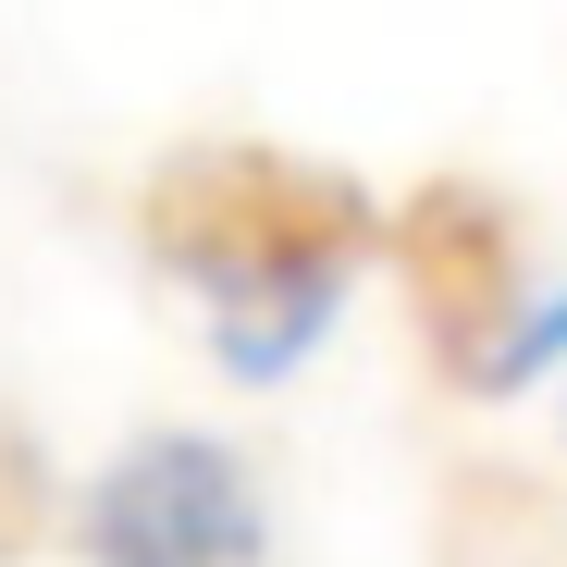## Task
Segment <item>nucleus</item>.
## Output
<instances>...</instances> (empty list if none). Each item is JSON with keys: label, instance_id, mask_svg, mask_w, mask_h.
<instances>
[{"label": "nucleus", "instance_id": "f03ea898", "mask_svg": "<svg viewBox=\"0 0 567 567\" xmlns=\"http://www.w3.org/2000/svg\"><path fill=\"white\" fill-rule=\"evenodd\" d=\"M395 259H408V309L444 358V383L494 395V383H530V370L567 346V297L530 309V271H518V223L506 198H482L468 173L420 185L408 223H395Z\"/></svg>", "mask_w": 567, "mask_h": 567}, {"label": "nucleus", "instance_id": "7ed1b4c3", "mask_svg": "<svg viewBox=\"0 0 567 567\" xmlns=\"http://www.w3.org/2000/svg\"><path fill=\"white\" fill-rule=\"evenodd\" d=\"M86 543H100V567H271L247 468L223 444H198V432L124 444L100 506H86Z\"/></svg>", "mask_w": 567, "mask_h": 567}, {"label": "nucleus", "instance_id": "f257e3e1", "mask_svg": "<svg viewBox=\"0 0 567 567\" xmlns=\"http://www.w3.org/2000/svg\"><path fill=\"white\" fill-rule=\"evenodd\" d=\"M148 259L185 271L210 297V333L247 383H271L297 358L346 271L370 247V198L333 173V161H284V148H185L148 173Z\"/></svg>", "mask_w": 567, "mask_h": 567}]
</instances>
